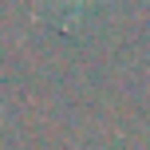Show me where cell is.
Returning <instances> with one entry per match:
<instances>
[{
    "mask_svg": "<svg viewBox=\"0 0 150 150\" xmlns=\"http://www.w3.org/2000/svg\"><path fill=\"white\" fill-rule=\"evenodd\" d=\"M63 4H87V0H63Z\"/></svg>",
    "mask_w": 150,
    "mask_h": 150,
    "instance_id": "1",
    "label": "cell"
}]
</instances>
